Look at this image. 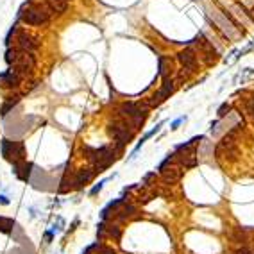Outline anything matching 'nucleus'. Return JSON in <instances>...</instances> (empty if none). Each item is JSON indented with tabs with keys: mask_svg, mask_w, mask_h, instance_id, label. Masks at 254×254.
Returning a JSON list of instances; mask_svg holds the SVG:
<instances>
[{
	"mask_svg": "<svg viewBox=\"0 0 254 254\" xmlns=\"http://www.w3.org/2000/svg\"><path fill=\"white\" fill-rule=\"evenodd\" d=\"M104 235H106V224H104V220H102L101 224L97 225V238L99 240L104 238Z\"/></svg>",
	"mask_w": 254,
	"mask_h": 254,
	"instance_id": "obj_24",
	"label": "nucleus"
},
{
	"mask_svg": "<svg viewBox=\"0 0 254 254\" xmlns=\"http://www.w3.org/2000/svg\"><path fill=\"white\" fill-rule=\"evenodd\" d=\"M247 15H249V18L254 22V7H253V9H251V11H247Z\"/></svg>",
	"mask_w": 254,
	"mask_h": 254,
	"instance_id": "obj_28",
	"label": "nucleus"
},
{
	"mask_svg": "<svg viewBox=\"0 0 254 254\" xmlns=\"http://www.w3.org/2000/svg\"><path fill=\"white\" fill-rule=\"evenodd\" d=\"M182 176H184V170L181 167H167L161 170V181L165 186H172V184L179 182Z\"/></svg>",
	"mask_w": 254,
	"mask_h": 254,
	"instance_id": "obj_6",
	"label": "nucleus"
},
{
	"mask_svg": "<svg viewBox=\"0 0 254 254\" xmlns=\"http://www.w3.org/2000/svg\"><path fill=\"white\" fill-rule=\"evenodd\" d=\"M11 227H13V220L0 217V231H2V233H9Z\"/></svg>",
	"mask_w": 254,
	"mask_h": 254,
	"instance_id": "obj_18",
	"label": "nucleus"
},
{
	"mask_svg": "<svg viewBox=\"0 0 254 254\" xmlns=\"http://www.w3.org/2000/svg\"><path fill=\"white\" fill-rule=\"evenodd\" d=\"M106 233H108V236H111V238H115L116 242H118V240L122 238V227H120L118 224H109V225H106Z\"/></svg>",
	"mask_w": 254,
	"mask_h": 254,
	"instance_id": "obj_16",
	"label": "nucleus"
},
{
	"mask_svg": "<svg viewBox=\"0 0 254 254\" xmlns=\"http://www.w3.org/2000/svg\"><path fill=\"white\" fill-rule=\"evenodd\" d=\"M15 41H16V47L25 50V52H36L39 48L38 39L24 29H18V33H16V36H15Z\"/></svg>",
	"mask_w": 254,
	"mask_h": 254,
	"instance_id": "obj_5",
	"label": "nucleus"
},
{
	"mask_svg": "<svg viewBox=\"0 0 254 254\" xmlns=\"http://www.w3.org/2000/svg\"><path fill=\"white\" fill-rule=\"evenodd\" d=\"M2 154L9 161H25V145L24 142H11L2 140Z\"/></svg>",
	"mask_w": 254,
	"mask_h": 254,
	"instance_id": "obj_3",
	"label": "nucleus"
},
{
	"mask_svg": "<svg viewBox=\"0 0 254 254\" xmlns=\"http://www.w3.org/2000/svg\"><path fill=\"white\" fill-rule=\"evenodd\" d=\"M52 13V16H61L68 7V0H41Z\"/></svg>",
	"mask_w": 254,
	"mask_h": 254,
	"instance_id": "obj_10",
	"label": "nucleus"
},
{
	"mask_svg": "<svg viewBox=\"0 0 254 254\" xmlns=\"http://www.w3.org/2000/svg\"><path fill=\"white\" fill-rule=\"evenodd\" d=\"M192 43L199 47V50L202 52V59H204V63H206L208 67H213V65L218 61V52L213 48V43L204 36V33L197 34V38L193 39Z\"/></svg>",
	"mask_w": 254,
	"mask_h": 254,
	"instance_id": "obj_2",
	"label": "nucleus"
},
{
	"mask_svg": "<svg viewBox=\"0 0 254 254\" xmlns=\"http://www.w3.org/2000/svg\"><path fill=\"white\" fill-rule=\"evenodd\" d=\"M63 225H65V220H63L61 217H58V222H54V224L50 225V229H48V231H50L52 235H58L59 231L63 229Z\"/></svg>",
	"mask_w": 254,
	"mask_h": 254,
	"instance_id": "obj_20",
	"label": "nucleus"
},
{
	"mask_svg": "<svg viewBox=\"0 0 254 254\" xmlns=\"http://www.w3.org/2000/svg\"><path fill=\"white\" fill-rule=\"evenodd\" d=\"M174 161H176V152H172V154H168L167 158L163 159V161H161V163H159V167H158V170L159 172H161V170H163V168H167L168 165H172Z\"/></svg>",
	"mask_w": 254,
	"mask_h": 254,
	"instance_id": "obj_19",
	"label": "nucleus"
},
{
	"mask_svg": "<svg viewBox=\"0 0 254 254\" xmlns=\"http://www.w3.org/2000/svg\"><path fill=\"white\" fill-rule=\"evenodd\" d=\"M124 201H125V197H118V199H115V201H111L109 204H108V206H106L104 210L101 211V218H102V220H106V218L109 217L111 211H115L116 208H118Z\"/></svg>",
	"mask_w": 254,
	"mask_h": 254,
	"instance_id": "obj_13",
	"label": "nucleus"
},
{
	"mask_svg": "<svg viewBox=\"0 0 254 254\" xmlns=\"http://www.w3.org/2000/svg\"><path fill=\"white\" fill-rule=\"evenodd\" d=\"M242 104H244L245 111H247V115L254 118V101H253V99H251V97H249V99H242Z\"/></svg>",
	"mask_w": 254,
	"mask_h": 254,
	"instance_id": "obj_17",
	"label": "nucleus"
},
{
	"mask_svg": "<svg viewBox=\"0 0 254 254\" xmlns=\"http://www.w3.org/2000/svg\"><path fill=\"white\" fill-rule=\"evenodd\" d=\"M136 213V206L135 204H124V208L118 211H115V215H113V220L115 222H124L127 220V218H131V217Z\"/></svg>",
	"mask_w": 254,
	"mask_h": 254,
	"instance_id": "obj_11",
	"label": "nucleus"
},
{
	"mask_svg": "<svg viewBox=\"0 0 254 254\" xmlns=\"http://www.w3.org/2000/svg\"><path fill=\"white\" fill-rule=\"evenodd\" d=\"M20 52H22V48H18V47H7V50H5V63L13 67V65L16 63V59H18Z\"/></svg>",
	"mask_w": 254,
	"mask_h": 254,
	"instance_id": "obj_14",
	"label": "nucleus"
},
{
	"mask_svg": "<svg viewBox=\"0 0 254 254\" xmlns=\"http://www.w3.org/2000/svg\"><path fill=\"white\" fill-rule=\"evenodd\" d=\"M99 253H101V254H116L115 251L109 249L108 245H102V244H101V247H99Z\"/></svg>",
	"mask_w": 254,
	"mask_h": 254,
	"instance_id": "obj_25",
	"label": "nucleus"
},
{
	"mask_svg": "<svg viewBox=\"0 0 254 254\" xmlns=\"http://www.w3.org/2000/svg\"><path fill=\"white\" fill-rule=\"evenodd\" d=\"M109 179H113V178H108V179H102V181H99V184H95V186H93V188L90 190V195H91V197L97 195V193H99V192L102 190V188H104V184H106L108 181H109Z\"/></svg>",
	"mask_w": 254,
	"mask_h": 254,
	"instance_id": "obj_21",
	"label": "nucleus"
},
{
	"mask_svg": "<svg viewBox=\"0 0 254 254\" xmlns=\"http://www.w3.org/2000/svg\"><path fill=\"white\" fill-rule=\"evenodd\" d=\"M20 101V95H15V97H7V101H5V104L2 106V109H0V115L5 116L7 113H9V109H13L16 104H18Z\"/></svg>",
	"mask_w": 254,
	"mask_h": 254,
	"instance_id": "obj_15",
	"label": "nucleus"
},
{
	"mask_svg": "<svg viewBox=\"0 0 254 254\" xmlns=\"http://www.w3.org/2000/svg\"><path fill=\"white\" fill-rule=\"evenodd\" d=\"M158 65H159V75H161V79L172 77V61L170 59L165 58V56H159Z\"/></svg>",
	"mask_w": 254,
	"mask_h": 254,
	"instance_id": "obj_12",
	"label": "nucleus"
},
{
	"mask_svg": "<svg viewBox=\"0 0 254 254\" xmlns=\"http://www.w3.org/2000/svg\"><path fill=\"white\" fill-rule=\"evenodd\" d=\"M229 111H231V106L227 104V102H224V104L218 108V111H217V113H218V118H224V116L227 115Z\"/></svg>",
	"mask_w": 254,
	"mask_h": 254,
	"instance_id": "obj_22",
	"label": "nucleus"
},
{
	"mask_svg": "<svg viewBox=\"0 0 254 254\" xmlns=\"http://www.w3.org/2000/svg\"><path fill=\"white\" fill-rule=\"evenodd\" d=\"M186 120H188V116H186V115H184V116H179L178 120H174L172 124H170V129H172V131H176V129H178V127H179V125H181V124H184V122H186Z\"/></svg>",
	"mask_w": 254,
	"mask_h": 254,
	"instance_id": "obj_23",
	"label": "nucleus"
},
{
	"mask_svg": "<svg viewBox=\"0 0 254 254\" xmlns=\"http://www.w3.org/2000/svg\"><path fill=\"white\" fill-rule=\"evenodd\" d=\"M50 18H52V13L48 11V7L41 0H27L18 9V20H22L25 25H31V27L47 25Z\"/></svg>",
	"mask_w": 254,
	"mask_h": 254,
	"instance_id": "obj_1",
	"label": "nucleus"
},
{
	"mask_svg": "<svg viewBox=\"0 0 254 254\" xmlns=\"http://www.w3.org/2000/svg\"><path fill=\"white\" fill-rule=\"evenodd\" d=\"M163 125H165V122H159V124L156 125V127H154V129H150L149 133H145V135H144V138L140 140L138 144H136V147H135V149H133V152H131V156H129V161H131V159H135V158H136V154H138L140 150H142V147H144V145H145V142H147V140H150V138H152V136H156V135H158L159 131H161V127H163Z\"/></svg>",
	"mask_w": 254,
	"mask_h": 254,
	"instance_id": "obj_9",
	"label": "nucleus"
},
{
	"mask_svg": "<svg viewBox=\"0 0 254 254\" xmlns=\"http://www.w3.org/2000/svg\"><path fill=\"white\" fill-rule=\"evenodd\" d=\"M77 225H79V220H75V222H73V224H72V225H70V229H68V231H70V233H72V231H73V229H75Z\"/></svg>",
	"mask_w": 254,
	"mask_h": 254,
	"instance_id": "obj_27",
	"label": "nucleus"
},
{
	"mask_svg": "<svg viewBox=\"0 0 254 254\" xmlns=\"http://www.w3.org/2000/svg\"><path fill=\"white\" fill-rule=\"evenodd\" d=\"M178 61L181 63L184 70H188L190 73L199 70V58H197V50L193 47H186L184 50L178 54Z\"/></svg>",
	"mask_w": 254,
	"mask_h": 254,
	"instance_id": "obj_4",
	"label": "nucleus"
},
{
	"mask_svg": "<svg viewBox=\"0 0 254 254\" xmlns=\"http://www.w3.org/2000/svg\"><path fill=\"white\" fill-rule=\"evenodd\" d=\"M22 81H24V79H22L16 72H13L11 68L0 73V84L5 88H18L20 84H22Z\"/></svg>",
	"mask_w": 254,
	"mask_h": 254,
	"instance_id": "obj_8",
	"label": "nucleus"
},
{
	"mask_svg": "<svg viewBox=\"0 0 254 254\" xmlns=\"http://www.w3.org/2000/svg\"><path fill=\"white\" fill-rule=\"evenodd\" d=\"M97 170L93 167L91 168H86V170H79V172L73 176V181H72V184H73V188H82L84 184H88V182L91 181V179L95 178L97 176Z\"/></svg>",
	"mask_w": 254,
	"mask_h": 254,
	"instance_id": "obj_7",
	"label": "nucleus"
},
{
	"mask_svg": "<svg viewBox=\"0 0 254 254\" xmlns=\"http://www.w3.org/2000/svg\"><path fill=\"white\" fill-rule=\"evenodd\" d=\"M9 204V199L5 195H0V206H7Z\"/></svg>",
	"mask_w": 254,
	"mask_h": 254,
	"instance_id": "obj_26",
	"label": "nucleus"
}]
</instances>
